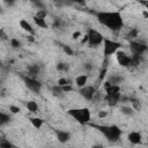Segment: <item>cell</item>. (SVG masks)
<instances>
[{"label":"cell","instance_id":"obj_41","mask_svg":"<svg viewBox=\"0 0 148 148\" xmlns=\"http://www.w3.org/2000/svg\"><path fill=\"white\" fill-rule=\"evenodd\" d=\"M119 102H120V103H127V102H130V97H128V96H123V95H121Z\"/></svg>","mask_w":148,"mask_h":148},{"label":"cell","instance_id":"obj_35","mask_svg":"<svg viewBox=\"0 0 148 148\" xmlns=\"http://www.w3.org/2000/svg\"><path fill=\"white\" fill-rule=\"evenodd\" d=\"M38 9H40V8H44V3L42 2V0H30Z\"/></svg>","mask_w":148,"mask_h":148},{"label":"cell","instance_id":"obj_7","mask_svg":"<svg viewBox=\"0 0 148 148\" xmlns=\"http://www.w3.org/2000/svg\"><path fill=\"white\" fill-rule=\"evenodd\" d=\"M130 50L132 54H140L142 56L145 52L148 51V46L139 40H130Z\"/></svg>","mask_w":148,"mask_h":148},{"label":"cell","instance_id":"obj_46","mask_svg":"<svg viewBox=\"0 0 148 148\" xmlns=\"http://www.w3.org/2000/svg\"><path fill=\"white\" fill-rule=\"evenodd\" d=\"M81 43H82V44H84V43H88V35H87V34H86V35L83 36V38L81 39Z\"/></svg>","mask_w":148,"mask_h":148},{"label":"cell","instance_id":"obj_39","mask_svg":"<svg viewBox=\"0 0 148 148\" xmlns=\"http://www.w3.org/2000/svg\"><path fill=\"white\" fill-rule=\"evenodd\" d=\"M61 88H62V91H64V92H69V91L73 90L72 84H67V86H64V87H61Z\"/></svg>","mask_w":148,"mask_h":148},{"label":"cell","instance_id":"obj_22","mask_svg":"<svg viewBox=\"0 0 148 148\" xmlns=\"http://www.w3.org/2000/svg\"><path fill=\"white\" fill-rule=\"evenodd\" d=\"M120 112L123 113V114H125V116H133L134 114V112H135V110L132 108V106H130V105H121L120 106Z\"/></svg>","mask_w":148,"mask_h":148},{"label":"cell","instance_id":"obj_12","mask_svg":"<svg viewBox=\"0 0 148 148\" xmlns=\"http://www.w3.org/2000/svg\"><path fill=\"white\" fill-rule=\"evenodd\" d=\"M121 97V92H117L114 95H105V102L108 103L109 106H116Z\"/></svg>","mask_w":148,"mask_h":148},{"label":"cell","instance_id":"obj_44","mask_svg":"<svg viewBox=\"0 0 148 148\" xmlns=\"http://www.w3.org/2000/svg\"><path fill=\"white\" fill-rule=\"evenodd\" d=\"M27 39H28V42H30V43H34V42L36 40V39H35V37H34V35H31V34H29V35H28Z\"/></svg>","mask_w":148,"mask_h":148},{"label":"cell","instance_id":"obj_27","mask_svg":"<svg viewBox=\"0 0 148 148\" xmlns=\"http://www.w3.org/2000/svg\"><path fill=\"white\" fill-rule=\"evenodd\" d=\"M9 44L13 49H20L21 47V42L17 38H10L9 39Z\"/></svg>","mask_w":148,"mask_h":148},{"label":"cell","instance_id":"obj_32","mask_svg":"<svg viewBox=\"0 0 148 148\" xmlns=\"http://www.w3.org/2000/svg\"><path fill=\"white\" fill-rule=\"evenodd\" d=\"M106 73H108V67H102L101 71H99V74H98V80H99V81L104 80Z\"/></svg>","mask_w":148,"mask_h":148},{"label":"cell","instance_id":"obj_42","mask_svg":"<svg viewBox=\"0 0 148 148\" xmlns=\"http://www.w3.org/2000/svg\"><path fill=\"white\" fill-rule=\"evenodd\" d=\"M108 116V112L106 111H99L98 113H97V117L98 118H105Z\"/></svg>","mask_w":148,"mask_h":148},{"label":"cell","instance_id":"obj_11","mask_svg":"<svg viewBox=\"0 0 148 148\" xmlns=\"http://www.w3.org/2000/svg\"><path fill=\"white\" fill-rule=\"evenodd\" d=\"M127 140L132 145H140L142 142V134L138 131H132L127 134Z\"/></svg>","mask_w":148,"mask_h":148},{"label":"cell","instance_id":"obj_5","mask_svg":"<svg viewBox=\"0 0 148 148\" xmlns=\"http://www.w3.org/2000/svg\"><path fill=\"white\" fill-rule=\"evenodd\" d=\"M121 44L119 42L109 39V38H104L103 40V56L104 58H109L113 54H116V52L118 50H120Z\"/></svg>","mask_w":148,"mask_h":148},{"label":"cell","instance_id":"obj_10","mask_svg":"<svg viewBox=\"0 0 148 148\" xmlns=\"http://www.w3.org/2000/svg\"><path fill=\"white\" fill-rule=\"evenodd\" d=\"M54 134H56V138L57 140L60 142V143H66L69 141L71 139V133L67 132V131H62V130H54Z\"/></svg>","mask_w":148,"mask_h":148},{"label":"cell","instance_id":"obj_34","mask_svg":"<svg viewBox=\"0 0 148 148\" xmlns=\"http://www.w3.org/2000/svg\"><path fill=\"white\" fill-rule=\"evenodd\" d=\"M62 50H64V52H65L66 54H68V56H73V54H74V51H73V49H72L69 45H64V46H62Z\"/></svg>","mask_w":148,"mask_h":148},{"label":"cell","instance_id":"obj_2","mask_svg":"<svg viewBox=\"0 0 148 148\" xmlns=\"http://www.w3.org/2000/svg\"><path fill=\"white\" fill-rule=\"evenodd\" d=\"M91 127L96 128L98 132H101L104 138L110 142H116L120 136L123 131L117 125H96V124H89Z\"/></svg>","mask_w":148,"mask_h":148},{"label":"cell","instance_id":"obj_26","mask_svg":"<svg viewBox=\"0 0 148 148\" xmlns=\"http://www.w3.org/2000/svg\"><path fill=\"white\" fill-rule=\"evenodd\" d=\"M138 35H139V30H138L136 28H132V29H130V31L126 34V38L133 40L134 38L138 37Z\"/></svg>","mask_w":148,"mask_h":148},{"label":"cell","instance_id":"obj_13","mask_svg":"<svg viewBox=\"0 0 148 148\" xmlns=\"http://www.w3.org/2000/svg\"><path fill=\"white\" fill-rule=\"evenodd\" d=\"M27 71H28V74H27V75L37 79V76H38L40 69H39V66H38L37 64H32V65H29V66L27 67Z\"/></svg>","mask_w":148,"mask_h":148},{"label":"cell","instance_id":"obj_6","mask_svg":"<svg viewBox=\"0 0 148 148\" xmlns=\"http://www.w3.org/2000/svg\"><path fill=\"white\" fill-rule=\"evenodd\" d=\"M22 80H23L25 87H27L29 90H31L32 92H36V94L40 92V90H42V83H40L37 79L31 77V76H29V75H23V76H22Z\"/></svg>","mask_w":148,"mask_h":148},{"label":"cell","instance_id":"obj_1","mask_svg":"<svg viewBox=\"0 0 148 148\" xmlns=\"http://www.w3.org/2000/svg\"><path fill=\"white\" fill-rule=\"evenodd\" d=\"M95 16L99 24L111 31H119L124 28V18L118 10H99L95 13Z\"/></svg>","mask_w":148,"mask_h":148},{"label":"cell","instance_id":"obj_29","mask_svg":"<svg viewBox=\"0 0 148 148\" xmlns=\"http://www.w3.org/2000/svg\"><path fill=\"white\" fill-rule=\"evenodd\" d=\"M57 84L60 86V87H64V86L72 84V83H71V80H68V79H66V77H60V79L57 81Z\"/></svg>","mask_w":148,"mask_h":148},{"label":"cell","instance_id":"obj_17","mask_svg":"<svg viewBox=\"0 0 148 148\" xmlns=\"http://www.w3.org/2000/svg\"><path fill=\"white\" fill-rule=\"evenodd\" d=\"M25 106H27L28 111H30L32 113H37L39 111V106H38V104L35 101H28L25 103Z\"/></svg>","mask_w":148,"mask_h":148},{"label":"cell","instance_id":"obj_9","mask_svg":"<svg viewBox=\"0 0 148 148\" xmlns=\"http://www.w3.org/2000/svg\"><path fill=\"white\" fill-rule=\"evenodd\" d=\"M79 94L87 101H92L96 95V88L92 86H84L82 88H79Z\"/></svg>","mask_w":148,"mask_h":148},{"label":"cell","instance_id":"obj_49","mask_svg":"<svg viewBox=\"0 0 148 148\" xmlns=\"http://www.w3.org/2000/svg\"><path fill=\"white\" fill-rule=\"evenodd\" d=\"M1 36H2V37H1L2 39H6V35H5V32H3V30H1Z\"/></svg>","mask_w":148,"mask_h":148},{"label":"cell","instance_id":"obj_40","mask_svg":"<svg viewBox=\"0 0 148 148\" xmlns=\"http://www.w3.org/2000/svg\"><path fill=\"white\" fill-rule=\"evenodd\" d=\"M2 2L5 3V5H7V6H13L15 2H16V0H2Z\"/></svg>","mask_w":148,"mask_h":148},{"label":"cell","instance_id":"obj_25","mask_svg":"<svg viewBox=\"0 0 148 148\" xmlns=\"http://www.w3.org/2000/svg\"><path fill=\"white\" fill-rule=\"evenodd\" d=\"M10 120H12V118H10L9 114H7V113H5V112H0V125H1V126L8 124Z\"/></svg>","mask_w":148,"mask_h":148},{"label":"cell","instance_id":"obj_28","mask_svg":"<svg viewBox=\"0 0 148 148\" xmlns=\"http://www.w3.org/2000/svg\"><path fill=\"white\" fill-rule=\"evenodd\" d=\"M51 91L53 92V95H56V96H60L61 94H64V91H62V88L60 87V86H54V87H51Z\"/></svg>","mask_w":148,"mask_h":148},{"label":"cell","instance_id":"obj_48","mask_svg":"<svg viewBox=\"0 0 148 148\" xmlns=\"http://www.w3.org/2000/svg\"><path fill=\"white\" fill-rule=\"evenodd\" d=\"M142 16H143L145 18H148V10H146V9H145V10L142 12Z\"/></svg>","mask_w":148,"mask_h":148},{"label":"cell","instance_id":"obj_3","mask_svg":"<svg viewBox=\"0 0 148 148\" xmlns=\"http://www.w3.org/2000/svg\"><path fill=\"white\" fill-rule=\"evenodd\" d=\"M67 114L74 118L80 125H87L90 123L91 113L88 108H74L67 111Z\"/></svg>","mask_w":148,"mask_h":148},{"label":"cell","instance_id":"obj_23","mask_svg":"<svg viewBox=\"0 0 148 148\" xmlns=\"http://www.w3.org/2000/svg\"><path fill=\"white\" fill-rule=\"evenodd\" d=\"M124 80H125L124 76H121V75H117V74L111 75V77L109 79V81H110L112 84H120Z\"/></svg>","mask_w":148,"mask_h":148},{"label":"cell","instance_id":"obj_8","mask_svg":"<svg viewBox=\"0 0 148 148\" xmlns=\"http://www.w3.org/2000/svg\"><path fill=\"white\" fill-rule=\"evenodd\" d=\"M116 60L121 67H125V68L130 67V65H131V56H128L123 50H118L116 52Z\"/></svg>","mask_w":148,"mask_h":148},{"label":"cell","instance_id":"obj_31","mask_svg":"<svg viewBox=\"0 0 148 148\" xmlns=\"http://www.w3.org/2000/svg\"><path fill=\"white\" fill-rule=\"evenodd\" d=\"M9 112H10V113H13V114H17V113H20V112H21V108H20V106H17V105L12 104V105H9Z\"/></svg>","mask_w":148,"mask_h":148},{"label":"cell","instance_id":"obj_45","mask_svg":"<svg viewBox=\"0 0 148 148\" xmlns=\"http://www.w3.org/2000/svg\"><path fill=\"white\" fill-rule=\"evenodd\" d=\"M69 1H72V2H74V3H79V5H83L87 0H69Z\"/></svg>","mask_w":148,"mask_h":148},{"label":"cell","instance_id":"obj_47","mask_svg":"<svg viewBox=\"0 0 148 148\" xmlns=\"http://www.w3.org/2000/svg\"><path fill=\"white\" fill-rule=\"evenodd\" d=\"M111 84H112V83H111V82H110L109 80H108V81H105V82H104V89H106V88H109V87H110Z\"/></svg>","mask_w":148,"mask_h":148},{"label":"cell","instance_id":"obj_24","mask_svg":"<svg viewBox=\"0 0 148 148\" xmlns=\"http://www.w3.org/2000/svg\"><path fill=\"white\" fill-rule=\"evenodd\" d=\"M56 68H57V71H59V72H68V71H69V65H68L67 62L60 61V62H58V64L56 65Z\"/></svg>","mask_w":148,"mask_h":148},{"label":"cell","instance_id":"obj_14","mask_svg":"<svg viewBox=\"0 0 148 148\" xmlns=\"http://www.w3.org/2000/svg\"><path fill=\"white\" fill-rule=\"evenodd\" d=\"M18 24H20V27L22 28V30H24V31H25V32H28V34H31V35H34L35 30H34L32 25H31V24H30V23H29L27 20H24V18L20 20Z\"/></svg>","mask_w":148,"mask_h":148},{"label":"cell","instance_id":"obj_30","mask_svg":"<svg viewBox=\"0 0 148 148\" xmlns=\"http://www.w3.org/2000/svg\"><path fill=\"white\" fill-rule=\"evenodd\" d=\"M35 16L40 17V18H46V16H47V12H46V9L40 8V9H38V10H37V13H36V15H35Z\"/></svg>","mask_w":148,"mask_h":148},{"label":"cell","instance_id":"obj_20","mask_svg":"<svg viewBox=\"0 0 148 148\" xmlns=\"http://www.w3.org/2000/svg\"><path fill=\"white\" fill-rule=\"evenodd\" d=\"M32 20H34V22H35V24H36L37 27H39V28H42V29H47V28H49V25H47L45 18H40V17H37V16H34Z\"/></svg>","mask_w":148,"mask_h":148},{"label":"cell","instance_id":"obj_4","mask_svg":"<svg viewBox=\"0 0 148 148\" xmlns=\"http://www.w3.org/2000/svg\"><path fill=\"white\" fill-rule=\"evenodd\" d=\"M87 35H88V46L91 47V49H96L101 44H103V40H104V36L97 31L96 29H92V28H89L87 30Z\"/></svg>","mask_w":148,"mask_h":148},{"label":"cell","instance_id":"obj_38","mask_svg":"<svg viewBox=\"0 0 148 148\" xmlns=\"http://www.w3.org/2000/svg\"><path fill=\"white\" fill-rule=\"evenodd\" d=\"M83 68H84L87 72H90V71L94 68V66H92V64H90V62H86V64L83 65Z\"/></svg>","mask_w":148,"mask_h":148},{"label":"cell","instance_id":"obj_18","mask_svg":"<svg viewBox=\"0 0 148 148\" xmlns=\"http://www.w3.org/2000/svg\"><path fill=\"white\" fill-rule=\"evenodd\" d=\"M142 61V56L140 54H132L131 56V65L130 67H138Z\"/></svg>","mask_w":148,"mask_h":148},{"label":"cell","instance_id":"obj_21","mask_svg":"<svg viewBox=\"0 0 148 148\" xmlns=\"http://www.w3.org/2000/svg\"><path fill=\"white\" fill-rule=\"evenodd\" d=\"M105 95H114L117 92H120V86L119 84H111L109 88L104 89Z\"/></svg>","mask_w":148,"mask_h":148},{"label":"cell","instance_id":"obj_16","mask_svg":"<svg viewBox=\"0 0 148 148\" xmlns=\"http://www.w3.org/2000/svg\"><path fill=\"white\" fill-rule=\"evenodd\" d=\"M130 103H131V106H132V108L135 110V112L141 111L142 105H141L140 99H138L136 97H130Z\"/></svg>","mask_w":148,"mask_h":148},{"label":"cell","instance_id":"obj_36","mask_svg":"<svg viewBox=\"0 0 148 148\" xmlns=\"http://www.w3.org/2000/svg\"><path fill=\"white\" fill-rule=\"evenodd\" d=\"M61 24H62L61 20L57 17V18L54 20V22H53V28H60V27H61Z\"/></svg>","mask_w":148,"mask_h":148},{"label":"cell","instance_id":"obj_33","mask_svg":"<svg viewBox=\"0 0 148 148\" xmlns=\"http://www.w3.org/2000/svg\"><path fill=\"white\" fill-rule=\"evenodd\" d=\"M0 147H1V148H9V147H14V145H13L12 142H9V141L2 139V140L0 141Z\"/></svg>","mask_w":148,"mask_h":148},{"label":"cell","instance_id":"obj_15","mask_svg":"<svg viewBox=\"0 0 148 148\" xmlns=\"http://www.w3.org/2000/svg\"><path fill=\"white\" fill-rule=\"evenodd\" d=\"M87 81H88L87 74H81V75H77L75 77V84L77 86V88H82V87L87 86Z\"/></svg>","mask_w":148,"mask_h":148},{"label":"cell","instance_id":"obj_19","mask_svg":"<svg viewBox=\"0 0 148 148\" xmlns=\"http://www.w3.org/2000/svg\"><path fill=\"white\" fill-rule=\"evenodd\" d=\"M29 120H30L31 125L37 130H39L44 124V120L42 118H39V117H31V118H29Z\"/></svg>","mask_w":148,"mask_h":148},{"label":"cell","instance_id":"obj_37","mask_svg":"<svg viewBox=\"0 0 148 148\" xmlns=\"http://www.w3.org/2000/svg\"><path fill=\"white\" fill-rule=\"evenodd\" d=\"M80 37H82V35H81L80 31H74V32L72 34V38H73L74 40H77Z\"/></svg>","mask_w":148,"mask_h":148},{"label":"cell","instance_id":"obj_43","mask_svg":"<svg viewBox=\"0 0 148 148\" xmlns=\"http://www.w3.org/2000/svg\"><path fill=\"white\" fill-rule=\"evenodd\" d=\"M145 8H146V10H148V0H138Z\"/></svg>","mask_w":148,"mask_h":148}]
</instances>
